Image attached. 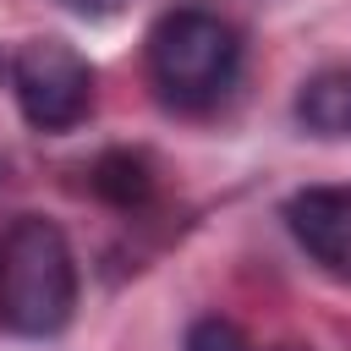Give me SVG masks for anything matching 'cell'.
<instances>
[{
	"instance_id": "obj_1",
	"label": "cell",
	"mask_w": 351,
	"mask_h": 351,
	"mask_svg": "<svg viewBox=\"0 0 351 351\" xmlns=\"http://www.w3.org/2000/svg\"><path fill=\"white\" fill-rule=\"evenodd\" d=\"M77 313V252L44 214H16L0 230V329L49 340Z\"/></svg>"
},
{
	"instance_id": "obj_4",
	"label": "cell",
	"mask_w": 351,
	"mask_h": 351,
	"mask_svg": "<svg viewBox=\"0 0 351 351\" xmlns=\"http://www.w3.org/2000/svg\"><path fill=\"white\" fill-rule=\"evenodd\" d=\"M285 230L335 280L351 285V186H302L285 197Z\"/></svg>"
},
{
	"instance_id": "obj_6",
	"label": "cell",
	"mask_w": 351,
	"mask_h": 351,
	"mask_svg": "<svg viewBox=\"0 0 351 351\" xmlns=\"http://www.w3.org/2000/svg\"><path fill=\"white\" fill-rule=\"evenodd\" d=\"M88 186L110 208H143L154 197V159L143 148H104L88 170Z\"/></svg>"
},
{
	"instance_id": "obj_2",
	"label": "cell",
	"mask_w": 351,
	"mask_h": 351,
	"mask_svg": "<svg viewBox=\"0 0 351 351\" xmlns=\"http://www.w3.org/2000/svg\"><path fill=\"white\" fill-rule=\"evenodd\" d=\"M241 77V33L203 5H176L148 27V82L170 110H214Z\"/></svg>"
},
{
	"instance_id": "obj_5",
	"label": "cell",
	"mask_w": 351,
	"mask_h": 351,
	"mask_svg": "<svg viewBox=\"0 0 351 351\" xmlns=\"http://www.w3.org/2000/svg\"><path fill=\"white\" fill-rule=\"evenodd\" d=\"M296 121H302V132H313L324 143L351 137V66H329V71L307 77L296 93Z\"/></svg>"
},
{
	"instance_id": "obj_10",
	"label": "cell",
	"mask_w": 351,
	"mask_h": 351,
	"mask_svg": "<svg viewBox=\"0 0 351 351\" xmlns=\"http://www.w3.org/2000/svg\"><path fill=\"white\" fill-rule=\"evenodd\" d=\"M274 351H313V346H274Z\"/></svg>"
},
{
	"instance_id": "obj_8",
	"label": "cell",
	"mask_w": 351,
	"mask_h": 351,
	"mask_svg": "<svg viewBox=\"0 0 351 351\" xmlns=\"http://www.w3.org/2000/svg\"><path fill=\"white\" fill-rule=\"evenodd\" d=\"M71 16H88V22H110V16H121L132 0H60Z\"/></svg>"
},
{
	"instance_id": "obj_7",
	"label": "cell",
	"mask_w": 351,
	"mask_h": 351,
	"mask_svg": "<svg viewBox=\"0 0 351 351\" xmlns=\"http://www.w3.org/2000/svg\"><path fill=\"white\" fill-rule=\"evenodd\" d=\"M181 351H252V340L241 335V324H236V318L203 313V318H192V324H186Z\"/></svg>"
},
{
	"instance_id": "obj_9",
	"label": "cell",
	"mask_w": 351,
	"mask_h": 351,
	"mask_svg": "<svg viewBox=\"0 0 351 351\" xmlns=\"http://www.w3.org/2000/svg\"><path fill=\"white\" fill-rule=\"evenodd\" d=\"M0 77H11V60H5V49H0Z\"/></svg>"
},
{
	"instance_id": "obj_3",
	"label": "cell",
	"mask_w": 351,
	"mask_h": 351,
	"mask_svg": "<svg viewBox=\"0 0 351 351\" xmlns=\"http://www.w3.org/2000/svg\"><path fill=\"white\" fill-rule=\"evenodd\" d=\"M11 93L33 132H71L93 110V66L66 38H27L11 55Z\"/></svg>"
}]
</instances>
